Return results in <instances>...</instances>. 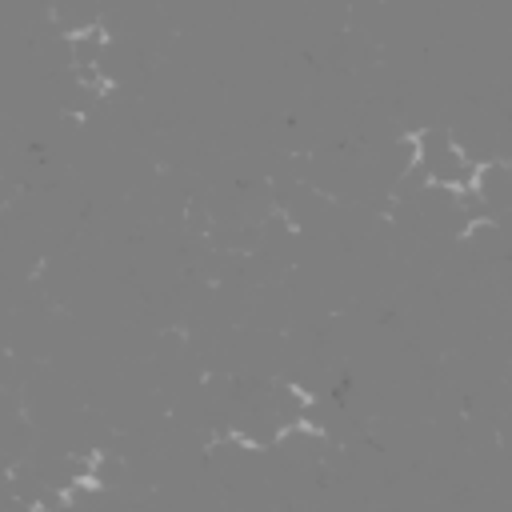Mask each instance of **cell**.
<instances>
[{
    "mask_svg": "<svg viewBox=\"0 0 512 512\" xmlns=\"http://www.w3.org/2000/svg\"><path fill=\"white\" fill-rule=\"evenodd\" d=\"M412 164L420 168V176H424L432 188H448V192H456V196L472 192L476 172H480V164L468 160V152H464L444 128H424V132H416V140H412Z\"/></svg>",
    "mask_w": 512,
    "mask_h": 512,
    "instance_id": "obj_1",
    "label": "cell"
}]
</instances>
